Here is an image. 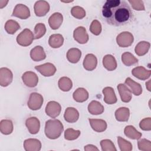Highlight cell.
<instances>
[{
    "label": "cell",
    "instance_id": "42",
    "mask_svg": "<svg viewBox=\"0 0 151 151\" xmlns=\"http://www.w3.org/2000/svg\"><path fill=\"white\" fill-rule=\"evenodd\" d=\"M138 148L143 151H150L151 150V142L150 140L146 139H142L137 142Z\"/></svg>",
    "mask_w": 151,
    "mask_h": 151
},
{
    "label": "cell",
    "instance_id": "22",
    "mask_svg": "<svg viewBox=\"0 0 151 151\" xmlns=\"http://www.w3.org/2000/svg\"><path fill=\"white\" fill-rule=\"evenodd\" d=\"M64 118L68 123H75L79 118V113L76 109L68 107L65 110Z\"/></svg>",
    "mask_w": 151,
    "mask_h": 151
},
{
    "label": "cell",
    "instance_id": "30",
    "mask_svg": "<svg viewBox=\"0 0 151 151\" xmlns=\"http://www.w3.org/2000/svg\"><path fill=\"white\" fill-rule=\"evenodd\" d=\"M124 133L127 137L133 140H138L142 136V134L137 131L135 127L132 125L126 126L124 129Z\"/></svg>",
    "mask_w": 151,
    "mask_h": 151
},
{
    "label": "cell",
    "instance_id": "34",
    "mask_svg": "<svg viewBox=\"0 0 151 151\" xmlns=\"http://www.w3.org/2000/svg\"><path fill=\"white\" fill-rule=\"evenodd\" d=\"M58 85L61 90L63 91H68L73 87V83L70 78L67 77H63L59 79Z\"/></svg>",
    "mask_w": 151,
    "mask_h": 151
},
{
    "label": "cell",
    "instance_id": "26",
    "mask_svg": "<svg viewBox=\"0 0 151 151\" xmlns=\"http://www.w3.org/2000/svg\"><path fill=\"white\" fill-rule=\"evenodd\" d=\"M88 93L85 88L79 87L73 93V97L76 101L83 103L88 99Z\"/></svg>",
    "mask_w": 151,
    "mask_h": 151
},
{
    "label": "cell",
    "instance_id": "46",
    "mask_svg": "<svg viewBox=\"0 0 151 151\" xmlns=\"http://www.w3.org/2000/svg\"><path fill=\"white\" fill-rule=\"evenodd\" d=\"M8 2V1H4V0H1L0 1V8H3L4 6H5Z\"/></svg>",
    "mask_w": 151,
    "mask_h": 151
},
{
    "label": "cell",
    "instance_id": "43",
    "mask_svg": "<svg viewBox=\"0 0 151 151\" xmlns=\"http://www.w3.org/2000/svg\"><path fill=\"white\" fill-rule=\"evenodd\" d=\"M128 2L130 4L133 9L136 11H145V8L143 2L140 0H129Z\"/></svg>",
    "mask_w": 151,
    "mask_h": 151
},
{
    "label": "cell",
    "instance_id": "45",
    "mask_svg": "<svg viewBox=\"0 0 151 151\" xmlns=\"http://www.w3.org/2000/svg\"><path fill=\"white\" fill-rule=\"evenodd\" d=\"M84 150L89 151V150H99V149L94 145H87L84 146Z\"/></svg>",
    "mask_w": 151,
    "mask_h": 151
},
{
    "label": "cell",
    "instance_id": "32",
    "mask_svg": "<svg viewBox=\"0 0 151 151\" xmlns=\"http://www.w3.org/2000/svg\"><path fill=\"white\" fill-rule=\"evenodd\" d=\"M150 44L149 42L142 41L138 42L134 48L136 54L139 56H143L145 55L150 48Z\"/></svg>",
    "mask_w": 151,
    "mask_h": 151
},
{
    "label": "cell",
    "instance_id": "41",
    "mask_svg": "<svg viewBox=\"0 0 151 151\" xmlns=\"http://www.w3.org/2000/svg\"><path fill=\"white\" fill-rule=\"evenodd\" d=\"M101 29L102 28L100 22L97 19L93 20L90 26V32L94 35H99L100 34Z\"/></svg>",
    "mask_w": 151,
    "mask_h": 151
},
{
    "label": "cell",
    "instance_id": "39",
    "mask_svg": "<svg viewBox=\"0 0 151 151\" xmlns=\"http://www.w3.org/2000/svg\"><path fill=\"white\" fill-rule=\"evenodd\" d=\"M46 32V27L42 23L37 24L34 28V39H39Z\"/></svg>",
    "mask_w": 151,
    "mask_h": 151
},
{
    "label": "cell",
    "instance_id": "18",
    "mask_svg": "<svg viewBox=\"0 0 151 151\" xmlns=\"http://www.w3.org/2000/svg\"><path fill=\"white\" fill-rule=\"evenodd\" d=\"M83 67L87 71H93L97 65V59L93 54H88L83 60Z\"/></svg>",
    "mask_w": 151,
    "mask_h": 151
},
{
    "label": "cell",
    "instance_id": "31",
    "mask_svg": "<svg viewBox=\"0 0 151 151\" xmlns=\"http://www.w3.org/2000/svg\"><path fill=\"white\" fill-rule=\"evenodd\" d=\"M14 129L13 123L11 120L4 119L0 122V131L1 133L5 135L11 134Z\"/></svg>",
    "mask_w": 151,
    "mask_h": 151
},
{
    "label": "cell",
    "instance_id": "1",
    "mask_svg": "<svg viewBox=\"0 0 151 151\" xmlns=\"http://www.w3.org/2000/svg\"><path fill=\"white\" fill-rule=\"evenodd\" d=\"M102 16L109 25L120 27L130 23L133 19V13L124 1L107 0L102 8Z\"/></svg>",
    "mask_w": 151,
    "mask_h": 151
},
{
    "label": "cell",
    "instance_id": "20",
    "mask_svg": "<svg viewBox=\"0 0 151 151\" xmlns=\"http://www.w3.org/2000/svg\"><path fill=\"white\" fill-rule=\"evenodd\" d=\"M30 57L34 61H40L45 59L46 54L44 48L40 45H37L31 50Z\"/></svg>",
    "mask_w": 151,
    "mask_h": 151
},
{
    "label": "cell",
    "instance_id": "33",
    "mask_svg": "<svg viewBox=\"0 0 151 151\" xmlns=\"http://www.w3.org/2000/svg\"><path fill=\"white\" fill-rule=\"evenodd\" d=\"M122 61L125 65L129 67L138 63V59L129 52H125L122 54Z\"/></svg>",
    "mask_w": 151,
    "mask_h": 151
},
{
    "label": "cell",
    "instance_id": "21",
    "mask_svg": "<svg viewBox=\"0 0 151 151\" xmlns=\"http://www.w3.org/2000/svg\"><path fill=\"white\" fill-rule=\"evenodd\" d=\"M88 121L93 130L96 132L101 133L105 131L107 129V123L103 119H89Z\"/></svg>",
    "mask_w": 151,
    "mask_h": 151
},
{
    "label": "cell",
    "instance_id": "2",
    "mask_svg": "<svg viewBox=\"0 0 151 151\" xmlns=\"http://www.w3.org/2000/svg\"><path fill=\"white\" fill-rule=\"evenodd\" d=\"M63 130V124L58 119H50L45 122V134L50 139L58 138L61 136Z\"/></svg>",
    "mask_w": 151,
    "mask_h": 151
},
{
    "label": "cell",
    "instance_id": "36",
    "mask_svg": "<svg viewBox=\"0 0 151 151\" xmlns=\"http://www.w3.org/2000/svg\"><path fill=\"white\" fill-rule=\"evenodd\" d=\"M80 131L74 130L72 128H68L65 130L64 138L68 140H73L77 139L80 135Z\"/></svg>",
    "mask_w": 151,
    "mask_h": 151
},
{
    "label": "cell",
    "instance_id": "24",
    "mask_svg": "<svg viewBox=\"0 0 151 151\" xmlns=\"http://www.w3.org/2000/svg\"><path fill=\"white\" fill-rule=\"evenodd\" d=\"M103 65L108 71H113L116 69L117 64L114 56L110 54L106 55L103 58Z\"/></svg>",
    "mask_w": 151,
    "mask_h": 151
},
{
    "label": "cell",
    "instance_id": "9",
    "mask_svg": "<svg viewBox=\"0 0 151 151\" xmlns=\"http://www.w3.org/2000/svg\"><path fill=\"white\" fill-rule=\"evenodd\" d=\"M74 39L79 44H84L87 42L89 37L86 29L82 26L76 28L73 32Z\"/></svg>",
    "mask_w": 151,
    "mask_h": 151
},
{
    "label": "cell",
    "instance_id": "35",
    "mask_svg": "<svg viewBox=\"0 0 151 151\" xmlns=\"http://www.w3.org/2000/svg\"><path fill=\"white\" fill-rule=\"evenodd\" d=\"M20 29L19 24L15 20H8L5 24V29L9 34H14Z\"/></svg>",
    "mask_w": 151,
    "mask_h": 151
},
{
    "label": "cell",
    "instance_id": "4",
    "mask_svg": "<svg viewBox=\"0 0 151 151\" xmlns=\"http://www.w3.org/2000/svg\"><path fill=\"white\" fill-rule=\"evenodd\" d=\"M43 101L44 99L41 94L34 92L30 94L27 105L31 110H37L41 107Z\"/></svg>",
    "mask_w": 151,
    "mask_h": 151
},
{
    "label": "cell",
    "instance_id": "29",
    "mask_svg": "<svg viewBox=\"0 0 151 151\" xmlns=\"http://www.w3.org/2000/svg\"><path fill=\"white\" fill-rule=\"evenodd\" d=\"M64 42V38L61 34H54L51 35L48 40L50 46L53 48H58L61 47Z\"/></svg>",
    "mask_w": 151,
    "mask_h": 151
},
{
    "label": "cell",
    "instance_id": "10",
    "mask_svg": "<svg viewBox=\"0 0 151 151\" xmlns=\"http://www.w3.org/2000/svg\"><path fill=\"white\" fill-rule=\"evenodd\" d=\"M22 80L24 84L28 87H35L38 83V76L32 71H26L22 76Z\"/></svg>",
    "mask_w": 151,
    "mask_h": 151
},
{
    "label": "cell",
    "instance_id": "27",
    "mask_svg": "<svg viewBox=\"0 0 151 151\" xmlns=\"http://www.w3.org/2000/svg\"><path fill=\"white\" fill-rule=\"evenodd\" d=\"M114 114L118 122H127L130 116V110L127 107H122L116 110Z\"/></svg>",
    "mask_w": 151,
    "mask_h": 151
},
{
    "label": "cell",
    "instance_id": "44",
    "mask_svg": "<svg viewBox=\"0 0 151 151\" xmlns=\"http://www.w3.org/2000/svg\"><path fill=\"white\" fill-rule=\"evenodd\" d=\"M140 128L145 131H150L151 130V118L147 117L142 119L139 123Z\"/></svg>",
    "mask_w": 151,
    "mask_h": 151
},
{
    "label": "cell",
    "instance_id": "37",
    "mask_svg": "<svg viewBox=\"0 0 151 151\" xmlns=\"http://www.w3.org/2000/svg\"><path fill=\"white\" fill-rule=\"evenodd\" d=\"M117 143L121 151H130L133 149L132 143L120 136L117 137Z\"/></svg>",
    "mask_w": 151,
    "mask_h": 151
},
{
    "label": "cell",
    "instance_id": "6",
    "mask_svg": "<svg viewBox=\"0 0 151 151\" xmlns=\"http://www.w3.org/2000/svg\"><path fill=\"white\" fill-rule=\"evenodd\" d=\"M61 111V105L55 101H49L45 107V113L47 115L51 118H55L58 116Z\"/></svg>",
    "mask_w": 151,
    "mask_h": 151
},
{
    "label": "cell",
    "instance_id": "12",
    "mask_svg": "<svg viewBox=\"0 0 151 151\" xmlns=\"http://www.w3.org/2000/svg\"><path fill=\"white\" fill-rule=\"evenodd\" d=\"M34 12L37 17L45 16L50 11V5L45 1H38L34 6Z\"/></svg>",
    "mask_w": 151,
    "mask_h": 151
},
{
    "label": "cell",
    "instance_id": "5",
    "mask_svg": "<svg viewBox=\"0 0 151 151\" xmlns=\"http://www.w3.org/2000/svg\"><path fill=\"white\" fill-rule=\"evenodd\" d=\"M134 41V37L132 33L124 31L120 33L116 37L117 45L120 47H128L130 46Z\"/></svg>",
    "mask_w": 151,
    "mask_h": 151
},
{
    "label": "cell",
    "instance_id": "16",
    "mask_svg": "<svg viewBox=\"0 0 151 151\" xmlns=\"http://www.w3.org/2000/svg\"><path fill=\"white\" fill-rule=\"evenodd\" d=\"M104 101L107 104H113L117 101L114 89L111 87H106L103 89Z\"/></svg>",
    "mask_w": 151,
    "mask_h": 151
},
{
    "label": "cell",
    "instance_id": "23",
    "mask_svg": "<svg viewBox=\"0 0 151 151\" xmlns=\"http://www.w3.org/2000/svg\"><path fill=\"white\" fill-rule=\"evenodd\" d=\"M124 83L130 89L132 93H133L134 96H138L142 93V87L141 85L139 83L134 81L131 78L127 77Z\"/></svg>",
    "mask_w": 151,
    "mask_h": 151
},
{
    "label": "cell",
    "instance_id": "38",
    "mask_svg": "<svg viewBox=\"0 0 151 151\" xmlns=\"http://www.w3.org/2000/svg\"><path fill=\"white\" fill-rule=\"evenodd\" d=\"M71 14L74 18L81 19L85 17L86 11L82 7L80 6H75L71 8Z\"/></svg>",
    "mask_w": 151,
    "mask_h": 151
},
{
    "label": "cell",
    "instance_id": "3",
    "mask_svg": "<svg viewBox=\"0 0 151 151\" xmlns=\"http://www.w3.org/2000/svg\"><path fill=\"white\" fill-rule=\"evenodd\" d=\"M34 39V35L28 28H25L21 32L17 37V43L22 46L27 47L30 45Z\"/></svg>",
    "mask_w": 151,
    "mask_h": 151
},
{
    "label": "cell",
    "instance_id": "8",
    "mask_svg": "<svg viewBox=\"0 0 151 151\" xmlns=\"http://www.w3.org/2000/svg\"><path fill=\"white\" fill-rule=\"evenodd\" d=\"M35 69L44 77L52 76L54 75L57 70L55 66L50 63H47L40 65H36L35 67Z\"/></svg>",
    "mask_w": 151,
    "mask_h": 151
},
{
    "label": "cell",
    "instance_id": "15",
    "mask_svg": "<svg viewBox=\"0 0 151 151\" xmlns=\"http://www.w3.org/2000/svg\"><path fill=\"white\" fill-rule=\"evenodd\" d=\"M117 88L119 91L121 100L124 103H128L130 101L132 100V92L128 87L126 84L120 83L118 84Z\"/></svg>",
    "mask_w": 151,
    "mask_h": 151
},
{
    "label": "cell",
    "instance_id": "40",
    "mask_svg": "<svg viewBox=\"0 0 151 151\" xmlns=\"http://www.w3.org/2000/svg\"><path fill=\"white\" fill-rule=\"evenodd\" d=\"M100 146L103 151H116V148L114 143L109 139L101 140Z\"/></svg>",
    "mask_w": 151,
    "mask_h": 151
},
{
    "label": "cell",
    "instance_id": "19",
    "mask_svg": "<svg viewBox=\"0 0 151 151\" xmlns=\"http://www.w3.org/2000/svg\"><path fill=\"white\" fill-rule=\"evenodd\" d=\"M63 21V16L60 12H55L48 19V24L51 29H57L61 25Z\"/></svg>",
    "mask_w": 151,
    "mask_h": 151
},
{
    "label": "cell",
    "instance_id": "17",
    "mask_svg": "<svg viewBox=\"0 0 151 151\" xmlns=\"http://www.w3.org/2000/svg\"><path fill=\"white\" fill-rule=\"evenodd\" d=\"M24 147L26 151H39L41 149V143L37 139H28L24 142Z\"/></svg>",
    "mask_w": 151,
    "mask_h": 151
},
{
    "label": "cell",
    "instance_id": "25",
    "mask_svg": "<svg viewBox=\"0 0 151 151\" xmlns=\"http://www.w3.org/2000/svg\"><path fill=\"white\" fill-rule=\"evenodd\" d=\"M104 106L96 100L91 101L88 105V111L93 115L101 114L104 112Z\"/></svg>",
    "mask_w": 151,
    "mask_h": 151
},
{
    "label": "cell",
    "instance_id": "13",
    "mask_svg": "<svg viewBox=\"0 0 151 151\" xmlns=\"http://www.w3.org/2000/svg\"><path fill=\"white\" fill-rule=\"evenodd\" d=\"M25 125L31 134H35L38 133L40 129V122L35 117H30L25 121Z\"/></svg>",
    "mask_w": 151,
    "mask_h": 151
},
{
    "label": "cell",
    "instance_id": "11",
    "mask_svg": "<svg viewBox=\"0 0 151 151\" xmlns=\"http://www.w3.org/2000/svg\"><path fill=\"white\" fill-rule=\"evenodd\" d=\"M13 80V74L11 70L6 67L0 68V85L6 87L9 85Z\"/></svg>",
    "mask_w": 151,
    "mask_h": 151
},
{
    "label": "cell",
    "instance_id": "28",
    "mask_svg": "<svg viewBox=\"0 0 151 151\" xmlns=\"http://www.w3.org/2000/svg\"><path fill=\"white\" fill-rule=\"evenodd\" d=\"M66 56L69 62L75 64L79 61L81 56V52L77 48H72L68 50Z\"/></svg>",
    "mask_w": 151,
    "mask_h": 151
},
{
    "label": "cell",
    "instance_id": "14",
    "mask_svg": "<svg viewBox=\"0 0 151 151\" xmlns=\"http://www.w3.org/2000/svg\"><path fill=\"white\" fill-rule=\"evenodd\" d=\"M132 74L134 77L139 80H146L150 77L151 71L146 70L143 66H138L132 70Z\"/></svg>",
    "mask_w": 151,
    "mask_h": 151
},
{
    "label": "cell",
    "instance_id": "47",
    "mask_svg": "<svg viewBox=\"0 0 151 151\" xmlns=\"http://www.w3.org/2000/svg\"><path fill=\"white\" fill-rule=\"evenodd\" d=\"M150 80H149L148 82H147L146 83V88H147V90L150 91Z\"/></svg>",
    "mask_w": 151,
    "mask_h": 151
},
{
    "label": "cell",
    "instance_id": "7",
    "mask_svg": "<svg viewBox=\"0 0 151 151\" xmlns=\"http://www.w3.org/2000/svg\"><path fill=\"white\" fill-rule=\"evenodd\" d=\"M12 16L22 19H26L30 17L29 9L24 4H18L15 6Z\"/></svg>",
    "mask_w": 151,
    "mask_h": 151
}]
</instances>
